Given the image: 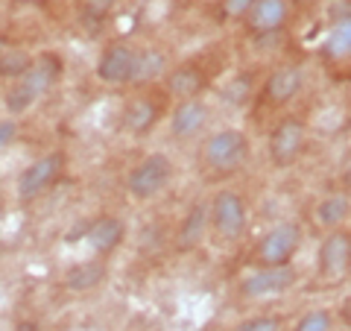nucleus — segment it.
Listing matches in <instances>:
<instances>
[{
	"label": "nucleus",
	"mask_w": 351,
	"mask_h": 331,
	"mask_svg": "<svg viewBox=\"0 0 351 331\" xmlns=\"http://www.w3.org/2000/svg\"><path fill=\"white\" fill-rule=\"evenodd\" d=\"M208 120H211V109L205 100H199V97L179 100V106L170 115V135L176 141H193L208 126Z\"/></svg>",
	"instance_id": "f8f14e48"
},
{
	"label": "nucleus",
	"mask_w": 351,
	"mask_h": 331,
	"mask_svg": "<svg viewBox=\"0 0 351 331\" xmlns=\"http://www.w3.org/2000/svg\"><path fill=\"white\" fill-rule=\"evenodd\" d=\"M252 156V141L243 129H219L202 147V164L217 176H232L243 170Z\"/></svg>",
	"instance_id": "f03ea898"
},
{
	"label": "nucleus",
	"mask_w": 351,
	"mask_h": 331,
	"mask_svg": "<svg viewBox=\"0 0 351 331\" xmlns=\"http://www.w3.org/2000/svg\"><path fill=\"white\" fill-rule=\"evenodd\" d=\"M18 331H38V326H32V323H21Z\"/></svg>",
	"instance_id": "c85d7f7f"
},
{
	"label": "nucleus",
	"mask_w": 351,
	"mask_h": 331,
	"mask_svg": "<svg viewBox=\"0 0 351 331\" xmlns=\"http://www.w3.org/2000/svg\"><path fill=\"white\" fill-rule=\"evenodd\" d=\"M158 117H161V106L152 97L141 94L123 109V129L132 132V135H147L149 129H156Z\"/></svg>",
	"instance_id": "dca6fc26"
},
{
	"label": "nucleus",
	"mask_w": 351,
	"mask_h": 331,
	"mask_svg": "<svg viewBox=\"0 0 351 331\" xmlns=\"http://www.w3.org/2000/svg\"><path fill=\"white\" fill-rule=\"evenodd\" d=\"M322 56L331 62H346L351 56V21H334V27L328 30V36L322 41Z\"/></svg>",
	"instance_id": "aec40b11"
},
{
	"label": "nucleus",
	"mask_w": 351,
	"mask_h": 331,
	"mask_svg": "<svg viewBox=\"0 0 351 331\" xmlns=\"http://www.w3.org/2000/svg\"><path fill=\"white\" fill-rule=\"evenodd\" d=\"M234 331H281L278 317H249L243 323H237Z\"/></svg>",
	"instance_id": "b1692460"
},
{
	"label": "nucleus",
	"mask_w": 351,
	"mask_h": 331,
	"mask_svg": "<svg viewBox=\"0 0 351 331\" xmlns=\"http://www.w3.org/2000/svg\"><path fill=\"white\" fill-rule=\"evenodd\" d=\"M123 235H126L123 220L114 217V214H106V217L94 220L85 238H88V247H91L100 258H106V255H112L120 244H123Z\"/></svg>",
	"instance_id": "4468645a"
},
{
	"label": "nucleus",
	"mask_w": 351,
	"mask_h": 331,
	"mask_svg": "<svg viewBox=\"0 0 351 331\" xmlns=\"http://www.w3.org/2000/svg\"><path fill=\"white\" fill-rule=\"evenodd\" d=\"M316 267L319 275L328 282H339L348 275L351 267V235L348 229H331L325 235V240L319 244V258H316Z\"/></svg>",
	"instance_id": "1a4fd4ad"
},
{
	"label": "nucleus",
	"mask_w": 351,
	"mask_h": 331,
	"mask_svg": "<svg viewBox=\"0 0 351 331\" xmlns=\"http://www.w3.org/2000/svg\"><path fill=\"white\" fill-rule=\"evenodd\" d=\"M208 229L226 244L240 240L249 229V203L232 187L217 191L214 200L208 203Z\"/></svg>",
	"instance_id": "7ed1b4c3"
},
{
	"label": "nucleus",
	"mask_w": 351,
	"mask_h": 331,
	"mask_svg": "<svg viewBox=\"0 0 351 331\" xmlns=\"http://www.w3.org/2000/svg\"><path fill=\"white\" fill-rule=\"evenodd\" d=\"M62 168H64V152H59V150H53V152H47V156H41L32 164H27V168L21 170L18 182H15L18 200H24V203L38 200V196L59 179Z\"/></svg>",
	"instance_id": "423d86ee"
},
{
	"label": "nucleus",
	"mask_w": 351,
	"mask_h": 331,
	"mask_svg": "<svg viewBox=\"0 0 351 331\" xmlns=\"http://www.w3.org/2000/svg\"><path fill=\"white\" fill-rule=\"evenodd\" d=\"M112 6H114V0H82V12L88 21H103Z\"/></svg>",
	"instance_id": "a878e982"
},
{
	"label": "nucleus",
	"mask_w": 351,
	"mask_h": 331,
	"mask_svg": "<svg viewBox=\"0 0 351 331\" xmlns=\"http://www.w3.org/2000/svg\"><path fill=\"white\" fill-rule=\"evenodd\" d=\"M293 331H334V317L325 308H313V311H304L295 319Z\"/></svg>",
	"instance_id": "5701e85b"
},
{
	"label": "nucleus",
	"mask_w": 351,
	"mask_h": 331,
	"mask_svg": "<svg viewBox=\"0 0 351 331\" xmlns=\"http://www.w3.org/2000/svg\"><path fill=\"white\" fill-rule=\"evenodd\" d=\"M252 3H255V0H223V3H219V12H223V18H228V21H243V15L249 12Z\"/></svg>",
	"instance_id": "393cba45"
},
{
	"label": "nucleus",
	"mask_w": 351,
	"mask_h": 331,
	"mask_svg": "<svg viewBox=\"0 0 351 331\" xmlns=\"http://www.w3.org/2000/svg\"><path fill=\"white\" fill-rule=\"evenodd\" d=\"M307 144V129L299 117H281L276 129L269 132V159L276 168H293L299 161L302 150Z\"/></svg>",
	"instance_id": "6e6552de"
},
{
	"label": "nucleus",
	"mask_w": 351,
	"mask_h": 331,
	"mask_svg": "<svg viewBox=\"0 0 351 331\" xmlns=\"http://www.w3.org/2000/svg\"><path fill=\"white\" fill-rule=\"evenodd\" d=\"M295 282H299V273L293 264H287V267H258L255 273L240 279V296L243 299H269V296H281L295 288Z\"/></svg>",
	"instance_id": "0eeeda50"
},
{
	"label": "nucleus",
	"mask_w": 351,
	"mask_h": 331,
	"mask_svg": "<svg viewBox=\"0 0 351 331\" xmlns=\"http://www.w3.org/2000/svg\"><path fill=\"white\" fill-rule=\"evenodd\" d=\"M167 73V56L161 50L149 47V50H138V62H135V76L132 85H149L152 80Z\"/></svg>",
	"instance_id": "412c9836"
},
{
	"label": "nucleus",
	"mask_w": 351,
	"mask_h": 331,
	"mask_svg": "<svg viewBox=\"0 0 351 331\" xmlns=\"http://www.w3.org/2000/svg\"><path fill=\"white\" fill-rule=\"evenodd\" d=\"M208 235V203H193L184 214L179 231H176V249L191 252L205 240Z\"/></svg>",
	"instance_id": "2eb2a0df"
},
{
	"label": "nucleus",
	"mask_w": 351,
	"mask_h": 331,
	"mask_svg": "<svg viewBox=\"0 0 351 331\" xmlns=\"http://www.w3.org/2000/svg\"><path fill=\"white\" fill-rule=\"evenodd\" d=\"M173 179V161L164 152H149L141 159L135 168L126 176V191L132 200L138 203H149L167 191V185Z\"/></svg>",
	"instance_id": "20e7f679"
},
{
	"label": "nucleus",
	"mask_w": 351,
	"mask_h": 331,
	"mask_svg": "<svg viewBox=\"0 0 351 331\" xmlns=\"http://www.w3.org/2000/svg\"><path fill=\"white\" fill-rule=\"evenodd\" d=\"M164 85H167V91L173 97L188 100V97H199L202 85H205V76H202L199 68H193V65H182V68L167 71V76H164Z\"/></svg>",
	"instance_id": "f3484780"
},
{
	"label": "nucleus",
	"mask_w": 351,
	"mask_h": 331,
	"mask_svg": "<svg viewBox=\"0 0 351 331\" xmlns=\"http://www.w3.org/2000/svg\"><path fill=\"white\" fill-rule=\"evenodd\" d=\"M348 212H351V200L348 194H328L325 200L316 203V212L313 220L319 223L322 229H343L348 223Z\"/></svg>",
	"instance_id": "a211bd4d"
},
{
	"label": "nucleus",
	"mask_w": 351,
	"mask_h": 331,
	"mask_svg": "<svg viewBox=\"0 0 351 331\" xmlns=\"http://www.w3.org/2000/svg\"><path fill=\"white\" fill-rule=\"evenodd\" d=\"M18 138V120L15 117H3L0 120V152L6 147H12V141Z\"/></svg>",
	"instance_id": "bb28decb"
},
{
	"label": "nucleus",
	"mask_w": 351,
	"mask_h": 331,
	"mask_svg": "<svg viewBox=\"0 0 351 331\" xmlns=\"http://www.w3.org/2000/svg\"><path fill=\"white\" fill-rule=\"evenodd\" d=\"M243 21L255 36H276L290 21V0H255Z\"/></svg>",
	"instance_id": "ddd939ff"
},
{
	"label": "nucleus",
	"mask_w": 351,
	"mask_h": 331,
	"mask_svg": "<svg viewBox=\"0 0 351 331\" xmlns=\"http://www.w3.org/2000/svg\"><path fill=\"white\" fill-rule=\"evenodd\" d=\"M290 3H295V6H307V3H316V0H290Z\"/></svg>",
	"instance_id": "c756f323"
},
{
	"label": "nucleus",
	"mask_w": 351,
	"mask_h": 331,
	"mask_svg": "<svg viewBox=\"0 0 351 331\" xmlns=\"http://www.w3.org/2000/svg\"><path fill=\"white\" fill-rule=\"evenodd\" d=\"M302 238H304L302 226L293 223V220H284V223L272 226L255 244L252 261L258 267H287V264H293V255L302 247Z\"/></svg>",
	"instance_id": "39448f33"
},
{
	"label": "nucleus",
	"mask_w": 351,
	"mask_h": 331,
	"mask_svg": "<svg viewBox=\"0 0 351 331\" xmlns=\"http://www.w3.org/2000/svg\"><path fill=\"white\" fill-rule=\"evenodd\" d=\"M62 76V59L56 53H41V56H32L29 68L12 82V88L6 91V112L18 117L24 115L27 109H32L44 94L50 91L53 85L59 82Z\"/></svg>",
	"instance_id": "f257e3e1"
},
{
	"label": "nucleus",
	"mask_w": 351,
	"mask_h": 331,
	"mask_svg": "<svg viewBox=\"0 0 351 331\" xmlns=\"http://www.w3.org/2000/svg\"><path fill=\"white\" fill-rule=\"evenodd\" d=\"M103 279H106V261L94 258V261L73 264V267L64 273V288L76 290V293H85V290H94Z\"/></svg>",
	"instance_id": "6ab92c4d"
},
{
	"label": "nucleus",
	"mask_w": 351,
	"mask_h": 331,
	"mask_svg": "<svg viewBox=\"0 0 351 331\" xmlns=\"http://www.w3.org/2000/svg\"><path fill=\"white\" fill-rule=\"evenodd\" d=\"M32 62V53L24 50V47H12V44H6L3 50H0V80H18L21 73L29 68Z\"/></svg>",
	"instance_id": "4be33fe9"
},
{
	"label": "nucleus",
	"mask_w": 351,
	"mask_h": 331,
	"mask_svg": "<svg viewBox=\"0 0 351 331\" xmlns=\"http://www.w3.org/2000/svg\"><path fill=\"white\" fill-rule=\"evenodd\" d=\"M15 6H32V3H41V0H12Z\"/></svg>",
	"instance_id": "cd10ccee"
},
{
	"label": "nucleus",
	"mask_w": 351,
	"mask_h": 331,
	"mask_svg": "<svg viewBox=\"0 0 351 331\" xmlns=\"http://www.w3.org/2000/svg\"><path fill=\"white\" fill-rule=\"evenodd\" d=\"M135 62H138V47H132L126 41L108 44L100 53V59H97V80L106 85H132Z\"/></svg>",
	"instance_id": "9d476101"
},
{
	"label": "nucleus",
	"mask_w": 351,
	"mask_h": 331,
	"mask_svg": "<svg viewBox=\"0 0 351 331\" xmlns=\"http://www.w3.org/2000/svg\"><path fill=\"white\" fill-rule=\"evenodd\" d=\"M304 88V71L299 65H281L269 73V80L263 82V103L272 106V109H281L293 103L295 97L302 94Z\"/></svg>",
	"instance_id": "9b49d317"
}]
</instances>
